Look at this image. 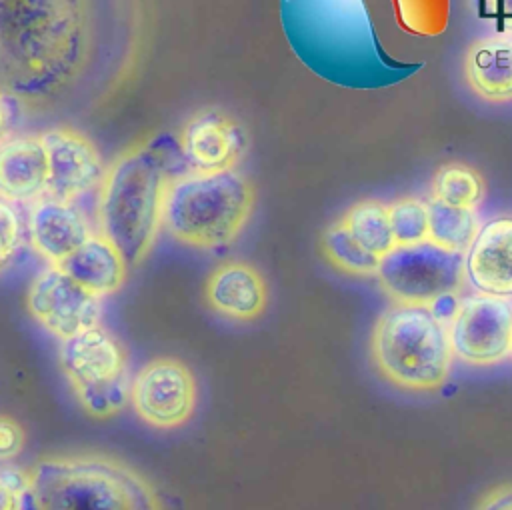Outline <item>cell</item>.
<instances>
[{
  "mask_svg": "<svg viewBox=\"0 0 512 510\" xmlns=\"http://www.w3.org/2000/svg\"><path fill=\"white\" fill-rule=\"evenodd\" d=\"M92 46L90 0H0V80L42 104L82 74Z\"/></svg>",
  "mask_w": 512,
  "mask_h": 510,
  "instance_id": "obj_1",
  "label": "cell"
},
{
  "mask_svg": "<svg viewBox=\"0 0 512 510\" xmlns=\"http://www.w3.org/2000/svg\"><path fill=\"white\" fill-rule=\"evenodd\" d=\"M24 510H166L152 482L104 454H52L28 468Z\"/></svg>",
  "mask_w": 512,
  "mask_h": 510,
  "instance_id": "obj_2",
  "label": "cell"
},
{
  "mask_svg": "<svg viewBox=\"0 0 512 510\" xmlns=\"http://www.w3.org/2000/svg\"><path fill=\"white\" fill-rule=\"evenodd\" d=\"M170 178L166 156L152 142L130 148L104 174L98 194L100 234L128 266L142 264L156 242Z\"/></svg>",
  "mask_w": 512,
  "mask_h": 510,
  "instance_id": "obj_3",
  "label": "cell"
},
{
  "mask_svg": "<svg viewBox=\"0 0 512 510\" xmlns=\"http://www.w3.org/2000/svg\"><path fill=\"white\" fill-rule=\"evenodd\" d=\"M254 200V186L236 170H192L172 176L164 196L162 228L184 246L218 250L242 234Z\"/></svg>",
  "mask_w": 512,
  "mask_h": 510,
  "instance_id": "obj_4",
  "label": "cell"
},
{
  "mask_svg": "<svg viewBox=\"0 0 512 510\" xmlns=\"http://www.w3.org/2000/svg\"><path fill=\"white\" fill-rule=\"evenodd\" d=\"M370 358L392 386L436 392L446 384L454 360L448 324L430 306L392 302L374 322Z\"/></svg>",
  "mask_w": 512,
  "mask_h": 510,
  "instance_id": "obj_5",
  "label": "cell"
},
{
  "mask_svg": "<svg viewBox=\"0 0 512 510\" xmlns=\"http://www.w3.org/2000/svg\"><path fill=\"white\" fill-rule=\"evenodd\" d=\"M58 364L88 416L106 420L130 402L128 354L120 338L104 324L60 340Z\"/></svg>",
  "mask_w": 512,
  "mask_h": 510,
  "instance_id": "obj_6",
  "label": "cell"
},
{
  "mask_svg": "<svg viewBox=\"0 0 512 510\" xmlns=\"http://www.w3.org/2000/svg\"><path fill=\"white\" fill-rule=\"evenodd\" d=\"M376 280L392 302L432 306L442 296H460L466 284L464 254L432 240L394 246L380 258Z\"/></svg>",
  "mask_w": 512,
  "mask_h": 510,
  "instance_id": "obj_7",
  "label": "cell"
},
{
  "mask_svg": "<svg viewBox=\"0 0 512 510\" xmlns=\"http://www.w3.org/2000/svg\"><path fill=\"white\" fill-rule=\"evenodd\" d=\"M448 338L454 358L466 366L506 362L512 350V300L482 292L460 298L448 320Z\"/></svg>",
  "mask_w": 512,
  "mask_h": 510,
  "instance_id": "obj_8",
  "label": "cell"
},
{
  "mask_svg": "<svg viewBox=\"0 0 512 510\" xmlns=\"http://www.w3.org/2000/svg\"><path fill=\"white\" fill-rule=\"evenodd\" d=\"M130 404L136 416L150 428H182L198 406L196 376L178 358H152L132 376Z\"/></svg>",
  "mask_w": 512,
  "mask_h": 510,
  "instance_id": "obj_9",
  "label": "cell"
},
{
  "mask_svg": "<svg viewBox=\"0 0 512 510\" xmlns=\"http://www.w3.org/2000/svg\"><path fill=\"white\" fill-rule=\"evenodd\" d=\"M26 310L38 326L58 340L102 324V298L56 264H48L32 278Z\"/></svg>",
  "mask_w": 512,
  "mask_h": 510,
  "instance_id": "obj_10",
  "label": "cell"
},
{
  "mask_svg": "<svg viewBox=\"0 0 512 510\" xmlns=\"http://www.w3.org/2000/svg\"><path fill=\"white\" fill-rule=\"evenodd\" d=\"M48 154V198L74 202L104 180V164L96 146L74 128H50L40 134Z\"/></svg>",
  "mask_w": 512,
  "mask_h": 510,
  "instance_id": "obj_11",
  "label": "cell"
},
{
  "mask_svg": "<svg viewBox=\"0 0 512 510\" xmlns=\"http://www.w3.org/2000/svg\"><path fill=\"white\" fill-rule=\"evenodd\" d=\"M180 150L196 172L234 170L246 150V134L228 114L202 110L184 124Z\"/></svg>",
  "mask_w": 512,
  "mask_h": 510,
  "instance_id": "obj_12",
  "label": "cell"
},
{
  "mask_svg": "<svg viewBox=\"0 0 512 510\" xmlns=\"http://www.w3.org/2000/svg\"><path fill=\"white\" fill-rule=\"evenodd\" d=\"M204 302L214 314L248 324L266 312L268 284L262 272L250 262L226 260L208 274Z\"/></svg>",
  "mask_w": 512,
  "mask_h": 510,
  "instance_id": "obj_13",
  "label": "cell"
},
{
  "mask_svg": "<svg viewBox=\"0 0 512 510\" xmlns=\"http://www.w3.org/2000/svg\"><path fill=\"white\" fill-rule=\"evenodd\" d=\"M28 238L36 254L48 264L60 266L72 256L94 232L88 218L76 208L74 202L40 198L28 212Z\"/></svg>",
  "mask_w": 512,
  "mask_h": 510,
  "instance_id": "obj_14",
  "label": "cell"
},
{
  "mask_svg": "<svg viewBox=\"0 0 512 510\" xmlns=\"http://www.w3.org/2000/svg\"><path fill=\"white\" fill-rule=\"evenodd\" d=\"M466 280L476 292L512 300V216L492 218L464 254Z\"/></svg>",
  "mask_w": 512,
  "mask_h": 510,
  "instance_id": "obj_15",
  "label": "cell"
},
{
  "mask_svg": "<svg viewBox=\"0 0 512 510\" xmlns=\"http://www.w3.org/2000/svg\"><path fill=\"white\" fill-rule=\"evenodd\" d=\"M48 154L40 136L0 142V200L34 204L48 190Z\"/></svg>",
  "mask_w": 512,
  "mask_h": 510,
  "instance_id": "obj_16",
  "label": "cell"
},
{
  "mask_svg": "<svg viewBox=\"0 0 512 510\" xmlns=\"http://www.w3.org/2000/svg\"><path fill=\"white\" fill-rule=\"evenodd\" d=\"M464 76L476 96L488 102L512 100V32L476 40L464 58Z\"/></svg>",
  "mask_w": 512,
  "mask_h": 510,
  "instance_id": "obj_17",
  "label": "cell"
},
{
  "mask_svg": "<svg viewBox=\"0 0 512 510\" xmlns=\"http://www.w3.org/2000/svg\"><path fill=\"white\" fill-rule=\"evenodd\" d=\"M60 266L100 298L120 292L130 268L120 250L104 234H92Z\"/></svg>",
  "mask_w": 512,
  "mask_h": 510,
  "instance_id": "obj_18",
  "label": "cell"
},
{
  "mask_svg": "<svg viewBox=\"0 0 512 510\" xmlns=\"http://www.w3.org/2000/svg\"><path fill=\"white\" fill-rule=\"evenodd\" d=\"M428 216V240L460 254L468 252L482 226L476 208L448 206L432 198L428 200Z\"/></svg>",
  "mask_w": 512,
  "mask_h": 510,
  "instance_id": "obj_19",
  "label": "cell"
},
{
  "mask_svg": "<svg viewBox=\"0 0 512 510\" xmlns=\"http://www.w3.org/2000/svg\"><path fill=\"white\" fill-rule=\"evenodd\" d=\"M338 220L366 250L380 258L396 246L388 216V204L380 200H360L352 204Z\"/></svg>",
  "mask_w": 512,
  "mask_h": 510,
  "instance_id": "obj_20",
  "label": "cell"
},
{
  "mask_svg": "<svg viewBox=\"0 0 512 510\" xmlns=\"http://www.w3.org/2000/svg\"><path fill=\"white\" fill-rule=\"evenodd\" d=\"M320 250L332 268L346 276L368 278L376 276L380 256L366 250L340 220L332 222L320 238Z\"/></svg>",
  "mask_w": 512,
  "mask_h": 510,
  "instance_id": "obj_21",
  "label": "cell"
},
{
  "mask_svg": "<svg viewBox=\"0 0 512 510\" xmlns=\"http://www.w3.org/2000/svg\"><path fill=\"white\" fill-rule=\"evenodd\" d=\"M432 200L458 208H478L484 198L482 176L462 162H450L436 170L430 186Z\"/></svg>",
  "mask_w": 512,
  "mask_h": 510,
  "instance_id": "obj_22",
  "label": "cell"
},
{
  "mask_svg": "<svg viewBox=\"0 0 512 510\" xmlns=\"http://www.w3.org/2000/svg\"><path fill=\"white\" fill-rule=\"evenodd\" d=\"M388 216L396 246H412L428 240V202L414 196L396 198L388 204Z\"/></svg>",
  "mask_w": 512,
  "mask_h": 510,
  "instance_id": "obj_23",
  "label": "cell"
},
{
  "mask_svg": "<svg viewBox=\"0 0 512 510\" xmlns=\"http://www.w3.org/2000/svg\"><path fill=\"white\" fill-rule=\"evenodd\" d=\"M22 242V226L14 208L0 200V274L12 264Z\"/></svg>",
  "mask_w": 512,
  "mask_h": 510,
  "instance_id": "obj_24",
  "label": "cell"
},
{
  "mask_svg": "<svg viewBox=\"0 0 512 510\" xmlns=\"http://www.w3.org/2000/svg\"><path fill=\"white\" fill-rule=\"evenodd\" d=\"M26 434L20 422L8 414H0V462H10L22 454Z\"/></svg>",
  "mask_w": 512,
  "mask_h": 510,
  "instance_id": "obj_25",
  "label": "cell"
},
{
  "mask_svg": "<svg viewBox=\"0 0 512 510\" xmlns=\"http://www.w3.org/2000/svg\"><path fill=\"white\" fill-rule=\"evenodd\" d=\"M474 510H512V484H500L488 490Z\"/></svg>",
  "mask_w": 512,
  "mask_h": 510,
  "instance_id": "obj_26",
  "label": "cell"
},
{
  "mask_svg": "<svg viewBox=\"0 0 512 510\" xmlns=\"http://www.w3.org/2000/svg\"><path fill=\"white\" fill-rule=\"evenodd\" d=\"M484 8L502 26V32H512V0H484Z\"/></svg>",
  "mask_w": 512,
  "mask_h": 510,
  "instance_id": "obj_27",
  "label": "cell"
},
{
  "mask_svg": "<svg viewBox=\"0 0 512 510\" xmlns=\"http://www.w3.org/2000/svg\"><path fill=\"white\" fill-rule=\"evenodd\" d=\"M0 510H24V494L0 478Z\"/></svg>",
  "mask_w": 512,
  "mask_h": 510,
  "instance_id": "obj_28",
  "label": "cell"
},
{
  "mask_svg": "<svg viewBox=\"0 0 512 510\" xmlns=\"http://www.w3.org/2000/svg\"><path fill=\"white\" fill-rule=\"evenodd\" d=\"M8 130H10V108L4 100V96L0 94V142L6 140Z\"/></svg>",
  "mask_w": 512,
  "mask_h": 510,
  "instance_id": "obj_29",
  "label": "cell"
},
{
  "mask_svg": "<svg viewBox=\"0 0 512 510\" xmlns=\"http://www.w3.org/2000/svg\"><path fill=\"white\" fill-rule=\"evenodd\" d=\"M510 358H512V350H510Z\"/></svg>",
  "mask_w": 512,
  "mask_h": 510,
  "instance_id": "obj_30",
  "label": "cell"
}]
</instances>
